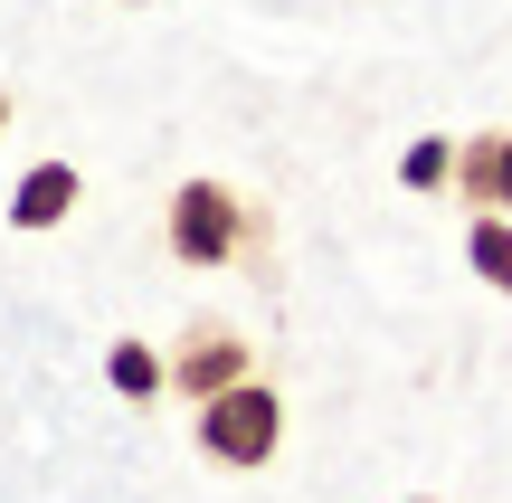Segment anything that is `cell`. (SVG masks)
Instances as JSON below:
<instances>
[{"instance_id":"obj_6","label":"cell","mask_w":512,"mask_h":503,"mask_svg":"<svg viewBox=\"0 0 512 503\" xmlns=\"http://www.w3.org/2000/svg\"><path fill=\"white\" fill-rule=\"evenodd\" d=\"M465 257H475V276L512 295V209H475V228H465Z\"/></svg>"},{"instance_id":"obj_5","label":"cell","mask_w":512,"mask_h":503,"mask_svg":"<svg viewBox=\"0 0 512 503\" xmlns=\"http://www.w3.org/2000/svg\"><path fill=\"white\" fill-rule=\"evenodd\" d=\"M456 190H465L475 209H512V133H475V143H465Z\"/></svg>"},{"instance_id":"obj_4","label":"cell","mask_w":512,"mask_h":503,"mask_svg":"<svg viewBox=\"0 0 512 503\" xmlns=\"http://www.w3.org/2000/svg\"><path fill=\"white\" fill-rule=\"evenodd\" d=\"M76 190H86V181H76V162H29V171H19V190H10V228H57L76 209Z\"/></svg>"},{"instance_id":"obj_3","label":"cell","mask_w":512,"mask_h":503,"mask_svg":"<svg viewBox=\"0 0 512 503\" xmlns=\"http://www.w3.org/2000/svg\"><path fill=\"white\" fill-rule=\"evenodd\" d=\"M256 371V342L238 333V323H190L181 342H171V399H190V409H200V399H219V390H238V380Z\"/></svg>"},{"instance_id":"obj_7","label":"cell","mask_w":512,"mask_h":503,"mask_svg":"<svg viewBox=\"0 0 512 503\" xmlns=\"http://www.w3.org/2000/svg\"><path fill=\"white\" fill-rule=\"evenodd\" d=\"M105 380H114V390H133V399H152V390H171V361H152L143 342H114V352H105Z\"/></svg>"},{"instance_id":"obj_9","label":"cell","mask_w":512,"mask_h":503,"mask_svg":"<svg viewBox=\"0 0 512 503\" xmlns=\"http://www.w3.org/2000/svg\"><path fill=\"white\" fill-rule=\"evenodd\" d=\"M0 133H10V95H0Z\"/></svg>"},{"instance_id":"obj_1","label":"cell","mask_w":512,"mask_h":503,"mask_svg":"<svg viewBox=\"0 0 512 503\" xmlns=\"http://www.w3.org/2000/svg\"><path fill=\"white\" fill-rule=\"evenodd\" d=\"M162 257L171 266H247L256 285H275V219L247 200L238 181H209V171H190L181 190L162 200Z\"/></svg>"},{"instance_id":"obj_2","label":"cell","mask_w":512,"mask_h":503,"mask_svg":"<svg viewBox=\"0 0 512 503\" xmlns=\"http://www.w3.org/2000/svg\"><path fill=\"white\" fill-rule=\"evenodd\" d=\"M200 456L209 466H228V475H256V466H275L285 456V399L266 390V380H238V390H219V399H200Z\"/></svg>"},{"instance_id":"obj_8","label":"cell","mask_w":512,"mask_h":503,"mask_svg":"<svg viewBox=\"0 0 512 503\" xmlns=\"http://www.w3.org/2000/svg\"><path fill=\"white\" fill-rule=\"evenodd\" d=\"M456 162H465V143H408L399 181L408 190H446V181H456Z\"/></svg>"},{"instance_id":"obj_10","label":"cell","mask_w":512,"mask_h":503,"mask_svg":"<svg viewBox=\"0 0 512 503\" xmlns=\"http://www.w3.org/2000/svg\"><path fill=\"white\" fill-rule=\"evenodd\" d=\"M418 503H437V494H418Z\"/></svg>"}]
</instances>
